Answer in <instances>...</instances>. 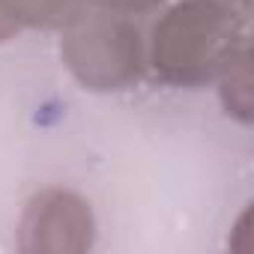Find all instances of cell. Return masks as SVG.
Instances as JSON below:
<instances>
[{
  "instance_id": "cell-5",
  "label": "cell",
  "mask_w": 254,
  "mask_h": 254,
  "mask_svg": "<svg viewBox=\"0 0 254 254\" xmlns=\"http://www.w3.org/2000/svg\"><path fill=\"white\" fill-rule=\"evenodd\" d=\"M218 81H221V102H224L227 114L248 123L251 120V54H248L245 42L221 66Z\"/></svg>"
},
{
  "instance_id": "cell-3",
  "label": "cell",
  "mask_w": 254,
  "mask_h": 254,
  "mask_svg": "<svg viewBox=\"0 0 254 254\" xmlns=\"http://www.w3.org/2000/svg\"><path fill=\"white\" fill-rule=\"evenodd\" d=\"M96 242L90 203L69 189H45L24 206L18 248L24 254H84Z\"/></svg>"
},
{
  "instance_id": "cell-2",
  "label": "cell",
  "mask_w": 254,
  "mask_h": 254,
  "mask_svg": "<svg viewBox=\"0 0 254 254\" xmlns=\"http://www.w3.org/2000/svg\"><path fill=\"white\" fill-rule=\"evenodd\" d=\"M63 63L84 90H129L144 72V42L132 18L108 6H78L63 24Z\"/></svg>"
},
{
  "instance_id": "cell-6",
  "label": "cell",
  "mask_w": 254,
  "mask_h": 254,
  "mask_svg": "<svg viewBox=\"0 0 254 254\" xmlns=\"http://www.w3.org/2000/svg\"><path fill=\"white\" fill-rule=\"evenodd\" d=\"M93 3L108 6V9H117V12H141V9L159 6L162 0H93Z\"/></svg>"
},
{
  "instance_id": "cell-1",
  "label": "cell",
  "mask_w": 254,
  "mask_h": 254,
  "mask_svg": "<svg viewBox=\"0 0 254 254\" xmlns=\"http://www.w3.org/2000/svg\"><path fill=\"white\" fill-rule=\"evenodd\" d=\"M242 24L221 0H180L153 27L150 63L177 87H194L221 72L242 45Z\"/></svg>"
},
{
  "instance_id": "cell-4",
  "label": "cell",
  "mask_w": 254,
  "mask_h": 254,
  "mask_svg": "<svg viewBox=\"0 0 254 254\" xmlns=\"http://www.w3.org/2000/svg\"><path fill=\"white\" fill-rule=\"evenodd\" d=\"M78 6V0H0V15L18 33L21 27H63Z\"/></svg>"
}]
</instances>
